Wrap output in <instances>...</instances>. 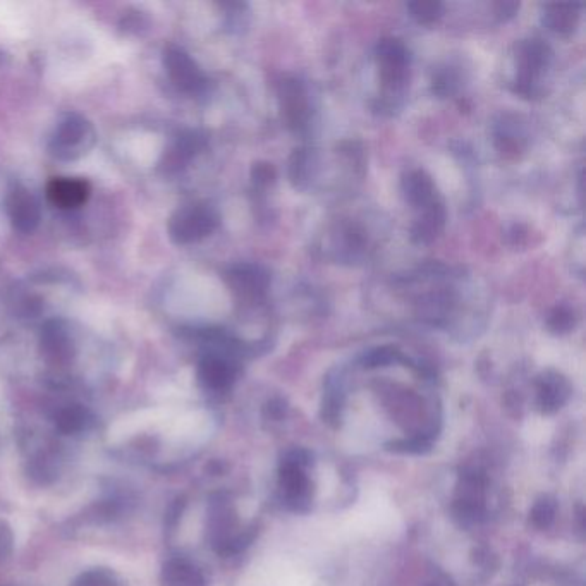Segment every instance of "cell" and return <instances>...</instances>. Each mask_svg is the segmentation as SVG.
Listing matches in <instances>:
<instances>
[{
    "label": "cell",
    "instance_id": "6da1fadb",
    "mask_svg": "<svg viewBox=\"0 0 586 586\" xmlns=\"http://www.w3.org/2000/svg\"><path fill=\"white\" fill-rule=\"evenodd\" d=\"M64 447V442L55 435H25L23 451L26 475L31 478V482L37 483L40 487H50L59 482L68 463Z\"/></svg>",
    "mask_w": 586,
    "mask_h": 586
},
{
    "label": "cell",
    "instance_id": "7a4b0ae2",
    "mask_svg": "<svg viewBox=\"0 0 586 586\" xmlns=\"http://www.w3.org/2000/svg\"><path fill=\"white\" fill-rule=\"evenodd\" d=\"M208 542L222 556L236 554L250 542L251 537L238 532V518L226 495H215L208 506Z\"/></svg>",
    "mask_w": 586,
    "mask_h": 586
},
{
    "label": "cell",
    "instance_id": "3957f363",
    "mask_svg": "<svg viewBox=\"0 0 586 586\" xmlns=\"http://www.w3.org/2000/svg\"><path fill=\"white\" fill-rule=\"evenodd\" d=\"M219 217L207 205H190L172 215L169 234L178 245H190L214 232Z\"/></svg>",
    "mask_w": 586,
    "mask_h": 586
},
{
    "label": "cell",
    "instance_id": "277c9868",
    "mask_svg": "<svg viewBox=\"0 0 586 586\" xmlns=\"http://www.w3.org/2000/svg\"><path fill=\"white\" fill-rule=\"evenodd\" d=\"M308 454L305 451H293L287 454L281 466V489L289 507L294 511H306L310 504L312 485L306 478L305 466Z\"/></svg>",
    "mask_w": 586,
    "mask_h": 586
},
{
    "label": "cell",
    "instance_id": "5b68a950",
    "mask_svg": "<svg viewBox=\"0 0 586 586\" xmlns=\"http://www.w3.org/2000/svg\"><path fill=\"white\" fill-rule=\"evenodd\" d=\"M49 418L52 423V435L61 440L85 437L97 425V418L93 415L92 409L76 401L57 404L50 411Z\"/></svg>",
    "mask_w": 586,
    "mask_h": 586
},
{
    "label": "cell",
    "instance_id": "8992f818",
    "mask_svg": "<svg viewBox=\"0 0 586 586\" xmlns=\"http://www.w3.org/2000/svg\"><path fill=\"white\" fill-rule=\"evenodd\" d=\"M135 504V495L129 490L112 489L93 502L92 506L86 507L83 516L78 518V523L85 521V525L90 526L112 525L131 513Z\"/></svg>",
    "mask_w": 586,
    "mask_h": 586
},
{
    "label": "cell",
    "instance_id": "52a82bcc",
    "mask_svg": "<svg viewBox=\"0 0 586 586\" xmlns=\"http://www.w3.org/2000/svg\"><path fill=\"white\" fill-rule=\"evenodd\" d=\"M550 49L542 40H525L519 45V73L516 80V92L530 97L535 93V81L538 74L549 64Z\"/></svg>",
    "mask_w": 586,
    "mask_h": 586
},
{
    "label": "cell",
    "instance_id": "ba28073f",
    "mask_svg": "<svg viewBox=\"0 0 586 586\" xmlns=\"http://www.w3.org/2000/svg\"><path fill=\"white\" fill-rule=\"evenodd\" d=\"M380 78L391 90H397L408 80V49L397 38H382L377 45Z\"/></svg>",
    "mask_w": 586,
    "mask_h": 586
},
{
    "label": "cell",
    "instance_id": "9c48e42d",
    "mask_svg": "<svg viewBox=\"0 0 586 586\" xmlns=\"http://www.w3.org/2000/svg\"><path fill=\"white\" fill-rule=\"evenodd\" d=\"M92 140V126L78 114H71L55 131L50 148L59 159H74L76 155L83 153V148L86 150V141Z\"/></svg>",
    "mask_w": 586,
    "mask_h": 586
},
{
    "label": "cell",
    "instance_id": "30bf717a",
    "mask_svg": "<svg viewBox=\"0 0 586 586\" xmlns=\"http://www.w3.org/2000/svg\"><path fill=\"white\" fill-rule=\"evenodd\" d=\"M164 64L172 83L184 93L202 92L205 76L196 62L176 45H169L164 52Z\"/></svg>",
    "mask_w": 586,
    "mask_h": 586
},
{
    "label": "cell",
    "instance_id": "8fae6325",
    "mask_svg": "<svg viewBox=\"0 0 586 586\" xmlns=\"http://www.w3.org/2000/svg\"><path fill=\"white\" fill-rule=\"evenodd\" d=\"M269 281V274L257 265H238L227 274L232 293L245 303L263 300L269 289Z\"/></svg>",
    "mask_w": 586,
    "mask_h": 586
},
{
    "label": "cell",
    "instance_id": "7c38bea8",
    "mask_svg": "<svg viewBox=\"0 0 586 586\" xmlns=\"http://www.w3.org/2000/svg\"><path fill=\"white\" fill-rule=\"evenodd\" d=\"M279 105H281V114L287 128L303 129L308 123L310 117V105L306 98L305 86L300 80H284L279 86Z\"/></svg>",
    "mask_w": 586,
    "mask_h": 586
},
{
    "label": "cell",
    "instance_id": "4fadbf2b",
    "mask_svg": "<svg viewBox=\"0 0 586 586\" xmlns=\"http://www.w3.org/2000/svg\"><path fill=\"white\" fill-rule=\"evenodd\" d=\"M236 365L220 353H208L198 365L200 384L210 392H226L236 380Z\"/></svg>",
    "mask_w": 586,
    "mask_h": 586
},
{
    "label": "cell",
    "instance_id": "5bb4252c",
    "mask_svg": "<svg viewBox=\"0 0 586 586\" xmlns=\"http://www.w3.org/2000/svg\"><path fill=\"white\" fill-rule=\"evenodd\" d=\"M7 212L16 231L23 234L37 229L40 224V207L35 196L30 195L25 188H14L7 198Z\"/></svg>",
    "mask_w": 586,
    "mask_h": 586
},
{
    "label": "cell",
    "instance_id": "9a60e30c",
    "mask_svg": "<svg viewBox=\"0 0 586 586\" xmlns=\"http://www.w3.org/2000/svg\"><path fill=\"white\" fill-rule=\"evenodd\" d=\"M90 193V183L80 178H55L47 186L49 202L62 210L81 207Z\"/></svg>",
    "mask_w": 586,
    "mask_h": 586
},
{
    "label": "cell",
    "instance_id": "2e32d148",
    "mask_svg": "<svg viewBox=\"0 0 586 586\" xmlns=\"http://www.w3.org/2000/svg\"><path fill=\"white\" fill-rule=\"evenodd\" d=\"M42 353L54 367H66L73 360V342L61 324L49 322L43 327Z\"/></svg>",
    "mask_w": 586,
    "mask_h": 586
},
{
    "label": "cell",
    "instance_id": "e0dca14e",
    "mask_svg": "<svg viewBox=\"0 0 586 586\" xmlns=\"http://www.w3.org/2000/svg\"><path fill=\"white\" fill-rule=\"evenodd\" d=\"M162 586H208L202 569L188 557H171L160 569Z\"/></svg>",
    "mask_w": 586,
    "mask_h": 586
},
{
    "label": "cell",
    "instance_id": "ac0fdd59",
    "mask_svg": "<svg viewBox=\"0 0 586 586\" xmlns=\"http://www.w3.org/2000/svg\"><path fill=\"white\" fill-rule=\"evenodd\" d=\"M569 384L559 373H545L542 379L538 380V404L545 413H554L561 408L562 404L568 401Z\"/></svg>",
    "mask_w": 586,
    "mask_h": 586
},
{
    "label": "cell",
    "instance_id": "d6986e66",
    "mask_svg": "<svg viewBox=\"0 0 586 586\" xmlns=\"http://www.w3.org/2000/svg\"><path fill=\"white\" fill-rule=\"evenodd\" d=\"M444 222H446V210H444V205L437 200L432 205H428L427 208H423V215L416 220L413 231H411V238L420 245L432 243L442 231Z\"/></svg>",
    "mask_w": 586,
    "mask_h": 586
},
{
    "label": "cell",
    "instance_id": "ffe728a7",
    "mask_svg": "<svg viewBox=\"0 0 586 586\" xmlns=\"http://www.w3.org/2000/svg\"><path fill=\"white\" fill-rule=\"evenodd\" d=\"M403 193L413 207L427 208L437 202L434 183L423 171H411L404 176Z\"/></svg>",
    "mask_w": 586,
    "mask_h": 586
},
{
    "label": "cell",
    "instance_id": "44dd1931",
    "mask_svg": "<svg viewBox=\"0 0 586 586\" xmlns=\"http://www.w3.org/2000/svg\"><path fill=\"white\" fill-rule=\"evenodd\" d=\"M580 4H547L544 9V23L556 33H571L580 19Z\"/></svg>",
    "mask_w": 586,
    "mask_h": 586
},
{
    "label": "cell",
    "instance_id": "7402d4cb",
    "mask_svg": "<svg viewBox=\"0 0 586 586\" xmlns=\"http://www.w3.org/2000/svg\"><path fill=\"white\" fill-rule=\"evenodd\" d=\"M203 147H205V138L202 135H198L195 131L183 133L176 141V145L172 147L171 152L167 153V167L169 169L183 167Z\"/></svg>",
    "mask_w": 586,
    "mask_h": 586
},
{
    "label": "cell",
    "instance_id": "603a6c76",
    "mask_svg": "<svg viewBox=\"0 0 586 586\" xmlns=\"http://www.w3.org/2000/svg\"><path fill=\"white\" fill-rule=\"evenodd\" d=\"M69 586H128V583L114 569L97 566L78 574Z\"/></svg>",
    "mask_w": 586,
    "mask_h": 586
},
{
    "label": "cell",
    "instance_id": "cb8c5ba5",
    "mask_svg": "<svg viewBox=\"0 0 586 586\" xmlns=\"http://www.w3.org/2000/svg\"><path fill=\"white\" fill-rule=\"evenodd\" d=\"M406 7L411 16L422 25H432L442 14V4L437 0H415V2H409Z\"/></svg>",
    "mask_w": 586,
    "mask_h": 586
},
{
    "label": "cell",
    "instance_id": "d4e9b609",
    "mask_svg": "<svg viewBox=\"0 0 586 586\" xmlns=\"http://www.w3.org/2000/svg\"><path fill=\"white\" fill-rule=\"evenodd\" d=\"M576 324L573 310H569L568 306H557L550 312L547 325L554 334H566L569 330H573Z\"/></svg>",
    "mask_w": 586,
    "mask_h": 586
},
{
    "label": "cell",
    "instance_id": "484cf974",
    "mask_svg": "<svg viewBox=\"0 0 586 586\" xmlns=\"http://www.w3.org/2000/svg\"><path fill=\"white\" fill-rule=\"evenodd\" d=\"M554 518H556V504H554V501L542 499L533 507L532 521L533 525L538 526V528H549Z\"/></svg>",
    "mask_w": 586,
    "mask_h": 586
},
{
    "label": "cell",
    "instance_id": "4316f807",
    "mask_svg": "<svg viewBox=\"0 0 586 586\" xmlns=\"http://www.w3.org/2000/svg\"><path fill=\"white\" fill-rule=\"evenodd\" d=\"M397 360V349L391 346H384V348H377L370 351L365 358H363V365L367 368L387 367Z\"/></svg>",
    "mask_w": 586,
    "mask_h": 586
},
{
    "label": "cell",
    "instance_id": "83f0119b",
    "mask_svg": "<svg viewBox=\"0 0 586 586\" xmlns=\"http://www.w3.org/2000/svg\"><path fill=\"white\" fill-rule=\"evenodd\" d=\"M275 176H277L275 167L269 162H258L251 169V178L258 186H267V184L274 183Z\"/></svg>",
    "mask_w": 586,
    "mask_h": 586
},
{
    "label": "cell",
    "instance_id": "f1b7e54d",
    "mask_svg": "<svg viewBox=\"0 0 586 586\" xmlns=\"http://www.w3.org/2000/svg\"><path fill=\"white\" fill-rule=\"evenodd\" d=\"M14 533L13 528L7 525L4 519H0V562L6 561L13 554Z\"/></svg>",
    "mask_w": 586,
    "mask_h": 586
},
{
    "label": "cell",
    "instance_id": "f546056e",
    "mask_svg": "<svg viewBox=\"0 0 586 586\" xmlns=\"http://www.w3.org/2000/svg\"><path fill=\"white\" fill-rule=\"evenodd\" d=\"M306 171H308V157L305 150H296L291 159V178L294 183L300 184L301 181H305Z\"/></svg>",
    "mask_w": 586,
    "mask_h": 586
},
{
    "label": "cell",
    "instance_id": "4dcf8cb0",
    "mask_svg": "<svg viewBox=\"0 0 586 586\" xmlns=\"http://www.w3.org/2000/svg\"><path fill=\"white\" fill-rule=\"evenodd\" d=\"M454 86H456V80H454V76L449 71L439 73L434 78V92L439 93V95L451 93L454 90Z\"/></svg>",
    "mask_w": 586,
    "mask_h": 586
},
{
    "label": "cell",
    "instance_id": "1f68e13d",
    "mask_svg": "<svg viewBox=\"0 0 586 586\" xmlns=\"http://www.w3.org/2000/svg\"><path fill=\"white\" fill-rule=\"evenodd\" d=\"M495 9L502 19L513 18L519 9V4L518 2H497Z\"/></svg>",
    "mask_w": 586,
    "mask_h": 586
}]
</instances>
